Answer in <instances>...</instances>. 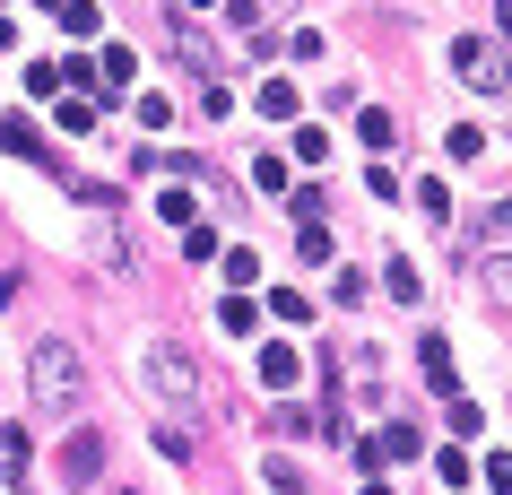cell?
Listing matches in <instances>:
<instances>
[{
	"mask_svg": "<svg viewBox=\"0 0 512 495\" xmlns=\"http://www.w3.org/2000/svg\"><path fill=\"white\" fill-rule=\"evenodd\" d=\"M27 391H35V417H79L87 400V357L61 339V330H44L27 348Z\"/></svg>",
	"mask_w": 512,
	"mask_h": 495,
	"instance_id": "6da1fadb",
	"label": "cell"
},
{
	"mask_svg": "<svg viewBox=\"0 0 512 495\" xmlns=\"http://www.w3.org/2000/svg\"><path fill=\"white\" fill-rule=\"evenodd\" d=\"M452 79L478 87V96H504V87H512V61L495 53L486 35H460V44H452Z\"/></svg>",
	"mask_w": 512,
	"mask_h": 495,
	"instance_id": "7a4b0ae2",
	"label": "cell"
},
{
	"mask_svg": "<svg viewBox=\"0 0 512 495\" xmlns=\"http://www.w3.org/2000/svg\"><path fill=\"white\" fill-rule=\"evenodd\" d=\"M148 383H157L165 400H200V365H191L174 339H157V348H148Z\"/></svg>",
	"mask_w": 512,
	"mask_h": 495,
	"instance_id": "3957f363",
	"label": "cell"
},
{
	"mask_svg": "<svg viewBox=\"0 0 512 495\" xmlns=\"http://www.w3.org/2000/svg\"><path fill=\"white\" fill-rule=\"evenodd\" d=\"M87 478H105V426H79L61 443V487H87Z\"/></svg>",
	"mask_w": 512,
	"mask_h": 495,
	"instance_id": "277c9868",
	"label": "cell"
},
{
	"mask_svg": "<svg viewBox=\"0 0 512 495\" xmlns=\"http://www.w3.org/2000/svg\"><path fill=\"white\" fill-rule=\"evenodd\" d=\"M417 365H426V383L443 391V400H460V374H452V348H443V339H434V330H426V339H417Z\"/></svg>",
	"mask_w": 512,
	"mask_h": 495,
	"instance_id": "5b68a950",
	"label": "cell"
},
{
	"mask_svg": "<svg viewBox=\"0 0 512 495\" xmlns=\"http://www.w3.org/2000/svg\"><path fill=\"white\" fill-rule=\"evenodd\" d=\"M261 383H270V391H296V383H304V357L287 348V339H270V348H261Z\"/></svg>",
	"mask_w": 512,
	"mask_h": 495,
	"instance_id": "8992f818",
	"label": "cell"
},
{
	"mask_svg": "<svg viewBox=\"0 0 512 495\" xmlns=\"http://www.w3.org/2000/svg\"><path fill=\"white\" fill-rule=\"evenodd\" d=\"M348 374H356V400H382V357L365 339H348Z\"/></svg>",
	"mask_w": 512,
	"mask_h": 495,
	"instance_id": "52a82bcc",
	"label": "cell"
},
{
	"mask_svg": "<svg viewBox=\"0 0 512 495\" xmlns=\"http://www.w3.org/2000/svg\"><path fill=\"white\" fill-rule=\"evenodd\" d=\"M356 139H365V148H382V157H391V148H400V122H391V113H356Z\"/></svg>",
	"mask_w": 512,
	"mask_h": 495,
	"instance_id": "ba28073f",
	"label": "cell"
},
{
	"mask_svg": "<svg viewBox=\"0 0 512 495\" xmlns=\"http://www.w3.org/2000/svg\"><path fill=\"white\" fill-rule=\"evenodd\" d=\"M478 287L495 304H512V252H486V261H478Z\"/></svg>",
	"mask_w": 512,
	"mask_h": 495,
	"instance_id": "9c48e42d",
	"label": "cell"
},
{
	"mask_svg": "<svg viewBox=\"0 0 512 495\" xmlns=\"http://www.w3.org/2000/svg\"><path fill=\"white\" fill-rule=\"evenodd\" d=\"M382 287H391L400 304H417V296H426V278H417V261H391V270H382Z\"/></svg>",
	"mask_w": 512,
	"mask_h": 495,
	"instance_id": "30bf717a",
	"label": "cell"
},
{
	"mask_svg": "<svg viewBox=\"0 0 512 495\" xmlns=\"http://www.w3.org/2000/svg\"><path fill=\"white\" fill-rule=\"evenodd\" d=\"M261 113H270V122H296V87H287V79H261Z\"/></svg>",
	"mask_w": 512,
	"mask_h": 495,
	"instance_id": "8fae6325",
	"label": "cell"
},
{
	"mask_svg": "<svg viewBox=\"0 0 512 495\" xmlns=\"http://www.w3.org/2000/svg\"><path fill=\"white\" fill-rule=\"evenodd\" d=\"M217 322L243 339V330H261V313H252V296H226V304H217Z\"/></svg>",
	"mask_w": 512,
	"mask_h": 495,
	"instance_id": "7c38bea8",
	"label": "cell"
},
{
	"mask_svg": "<svg viewBox=\"0 0 512 495\" xmlns=\"http://www.w3.org/2000/svg\"><path fill=\"white\" fill-rule=\"evenodd\" d=\"M61 27H70V35H79V44H87V35L105 27V18H96V0H70V9H61Z\"/></svg>",
	"mask_w": 512,
	"mask_h": 495,
	"instance_id": "4fadbf2b",
	"label": "cell"
},
{
	"mask_svg": "<svg viewBox=\"0 0 512 495\" xmlns=\"http://www.w3.org/2000/svg\"><path fill=\"white\" fill-rule=\"evenodd\" d=\"M122 87H131V53H122V44H105V96H122Z\"/></svg>",
	"mask_w": 512,
	"mask_h": 495,
	"instance_id": "5bb4252c",
	"label": "cell"
},
{
	"mask_svg": "<svg viewBox=\"0 0 512 495\" xmlns=\"http://www.w3.org/2000/svg\"><path fill=\"white\" fill-rule=\"evenodd\" d=\"M296 235H304V261H330V226L322 218H296Z\"/></svg>",
	"mask_w": 512,
	"mask_h": 495,
	"instance_id": "9a60e30c",
	"label": "cell"
},
{
	"mask_svg": "<svg viewBox=\"0 0 512 495\" xmlns=\"http://www.w3.org/2000/svg\"><path fill=\"white\" fill-rule=\"evenodd\" d=\"M270 487H278V495H313V478H304L296 461H270Z\"/></svg>",
	"mask_w": 512,
	"mask_h": 495,
	"instance_id": "2e32d148",
	"label": "cell"
},
{
	"mask_svg": "<svg viewBox=\"0 0 512 495\" xmlns=\"http://www.w3.org/2000/svg\"><path fill=\"white\" fill-rule=\"evenodd\" d=\"M53 122H61V131H96V105H87V96H70V105H61Z\"/></svg>",
	"mask_w": 512,
	"mask_h": 495,
	"instance_id": "e0dca14e",
	"label": "cell"
},
{
	"mask_svg": "<svg viewBox=\"0 0 512 495\" xmlns=\"http://www.w3.org/2000/svg\"><path fill=\"white\" fill-rule=\"evenodd\" d=\"M270 313H278V322H304V313H313V296H296V287H278V296H270Z\"/></svg>",
	"mask_w": 512,
	"mask_h": 495,
	"instance_id": "ac0fdd59",
	"label": "cell"
},
{
	"mask_svg": "<svg viewBox=\"0 0 512 495\" xmlns=\"http://www.w3.org/2000/svg\"><path fill=\"white\" fill-rule=\"evenodd\" d=\"M478 469H486V487H504V495H512V452H486Z\"/></svg>",
	"mask_w": 512,
	"mask_h": 495,
	"instance_id": "d6986e66",
	"label": "cell"
},
{
	"mask_svg": "<svg viewBox=\"0 0 512 495\" xmlns=\"http://www.w3.org/2000/svg\"><path fill=\"white\" fill-rule=\"evenodd\" d=\"M0 495H27V478H18V461H0Z\"/></svg>",
	"mask_w": 512,
	"mask_h": 495,
	"instance_id": "ffe728a7",
	"label": "cell"
},
{
	"mask_svg": "<svg viewBox=\"0 0 512 495\" xmlns=\"http://www.w3.org/2000/svg\"><path fill=\"white\" fill-rule=\"evenodd\" d=\"M504 35H512V0H504Z\"/></svg>",
	"mask_w": 512,
	"mask_h": 495,
	"instance_id": "44dd1931",
	"label": "cell"
},
{
	"mask_svg": "<svg viewBox=\"0 0 512 495\" xmlns=\"http://www.w3.org/2000/svg\"><path fill=\"white\" fill-rule=\"evenodd\" d=\"M0 53H9V27H0Z\"/></svg>",
	"mask_w": 512,
	"mask_h": 495,
	"instance_id": "7402d4cb",
	"label": "cell"
},
{
	"mask_svg": "<svg viewBox=\"0 0 512 495\" xmlns=\"http://www.w3.org/2000/svg\"><path fill=\"white\" fill-rule=\"evenodd\" d=\"M365 495H391V487H365Z\"/></svg>",
	"mask_w": 512,
	"mask_h": 495,
	"instance_id": "603a6c76",
	"label": "cell"
},
{
	"mask_svg": "<svg viewBox=\"0 0 512 495\" xmlns=\"http://www.w3.org/2000/svg\"><path fill=\"white\" fill-rule=\"evenodd\" d=\"M191 9H209V0H191Z\"/></svg>",
	"mask_w": 512,
	"mask_h": 495,
	"instance_id": "cb8c5ba5",
	"label": "cell"
}]
</instances>
